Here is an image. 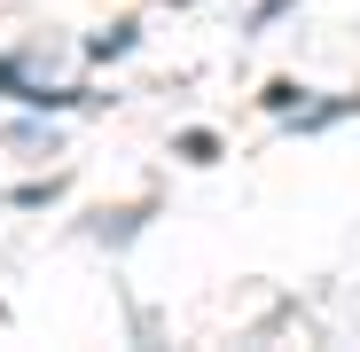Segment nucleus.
Listing matches in <instances>:
<instances>
[]
</instances>
